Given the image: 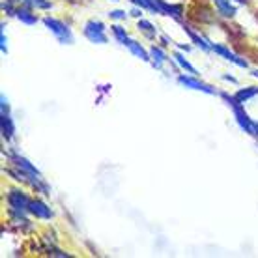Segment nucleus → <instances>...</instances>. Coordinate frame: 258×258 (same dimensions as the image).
I'll return each mask as SVG.
<instances>
[{
	"label": "nucleus",
	"mask_w": 258,
	"mask_h": 258,
	"mask_svg": "<svg viewBox=\"0 0 258 258\" xmlns=\"http://www.w3.org/2000/svg\"><path fill=\"white\" fill-rule=\"evenodd\" d=\"M109 17L112 21H123L127 17V13L123 12V10H112V12H109Z\"/></svg>",
	"instance_id": "aec40b11"
},
{
	"label": "nucleus",
	"mask_w": 258,
	"mask_h": 258,
	"mask_svg": "<svg viewBox=\"0 0 258 258\" xmlns=\"http://www.w3.org/2000/svg\"><path fill=\"white\" fill-rule=\"evenodd\" d=\"M129 15H133V17H137V19H141L142 17V8H133V10H131V12H129Z\"/></svg>",
	"instance_id": "4be33fe9"
},
{
	"label": "nucleus",
	"mask_w": 258,
	"mask_h": 258,
	"mask_svg": "<svg viewBox=\"0 0 258 258\" xmlns=\"http://www.w3.org/2000/svg\"><path fill=\"white\" fill-rule=\"evenodd\" d=\"M43 25L49 28V32L54 34V38L58 39L62 45H71V43H73L71 28L66 25L64 21L54 19V17H43Z\"/></svg>",
	"instance_id": "7ed1b4c3"
},
{
	"label": "nucleus",
	"mask_w": 258,
	"mask_h": 258,
	"mask_svg": "<svg viewBox=\"0 0 258 258\" xmlns=\"http://www.w3.org/2000/svg\"><path fill=\"white\" fill-rule=\"evenodd\" d=\"M30 200L28 195L23 193L21 189H12L6 197L8 208H10V213H17V215H25L28 213V206H30Z\"/></svg>",
	"instance_id": "39448f33"
},
{
	"label": "nucleus",
	"mask_w": 258,
	"mask_h": 258,
	"mask_svg": "<svg viewBox=\"0 0 258 258\" xmlns=\"http://www.w3.org/2000/svg\"><path fill=\"white\" fill-rule=\"evenodd\" d=\"M252 75H254V77H258V70H252Z\"/></svg>",
	"instance_id": "393cba45"
},
{
	"label": "nucleus",
	"mask_w": 258,
	"mask_h": 258,
	"mask_svg": "<svg viewBox=\"0 0 258 258\" xmlns=\"http://www.w3.org/2000/svg\"><path fill=\"white\" fill-rule=\"evenodd\" d=\"M112 2H118V0H112Z\"/></svg>",
	"instance_id": "a878e982"
},
{
	"label": "nucleus",
	"mask_w": 258,
	"mask_h": 258,
	"mask_svg": "<svg viewBox=\"0 0 258 258\" xmlns=\"http://www.w3.org/2000/svg\"><path fill=\"white\" fill-rule=\"evenodd\" d=\"M157 8H159V13L170 15V17H174V19H178V21L183 17V8H181L180 4H168L165 0H157Z\"/></svg>",
	"instance_id": "1a4fd4ad"
},
{
	"label": "nucleus",
	"mask_w": 258,
	"mask_h": 258,
	"mask_svg": "<svg viewBox=\"0 0 258 258\" xmlns=\"http://www.w3.org/2000/svg\"><path fill=\"white\" fill-rule=\"evenodd\" d=\"M210 45H212V52H215V54L221 56V58H225L226 62H232V64H236L238 68H243V70L249 68V62H247L245 58H239L238 54H234L228 47L219 45V43H212V41H210Z\"/></svg>",
	"instance_id": "0eeeda50"
},
{
	"label": "nucleus",
	"mask_w": 258,
	"mask_h": 258,
	"mask_svg": "<svg viewBox=\"0 0 258 258\" xmlns=\"http://www.w3.org/2000/svg\"><path fill=\"white\" fill-rule=\"evenodd\" d=\"M105 30H107V26L101 23L99 19H90L86 25H84V38L88 39L90 43H97V45H105L107 41H109V38H107V34H105Z\"/></svg>",
	"instance_id": "20e7f679"
},
{
	"label": "nucleus",
	"mask_w": 258,
	"mask_h": 258,
	"mask_svg": "<svg viewBox=\"0 0 258 258\" xmlns=\"http://www.w3.org/2000/svg\"><path fill=\"white\" fill-rule=\"evenodd\" d=\"M110 28H112V34H114V38L118 39V43H122V45H123V43L129 39L127 32H125V28H122L120 25H112Z\"/></svg>",
	"instance_id": "6ab92c4d"
},
{
	"label": "nucleus",
	"mask_w": 258,
	"mask_h": 258,
	"mask_svg": "<svg viewBox=\"0 0 258 258\" xmlns=\"http://www.w3.org/2000/svg\"><path fill=\"white\" fill-rule=\"evenodd\" d=\"M234 96H236V99H238L239 103H247L249 99L258 96V86H247V88H241V90H238Z\"/></svg>",
	"instance_id": "2eb2a0df"
},
{
	"label": "nucleus",
	"mask_w": 258,
	"mask_h": 258,
	"mask_svg": "<svg viewBox=\"0 0 258 258\" xmlns=\"http://www.w3.org/2000/svg\"><path fill=\"white\" fill-rule=\"evenodd\" d=\"M21 4L32 8V10H51L52 8L51 0H21Z\"/></svg>",
	"instance_id": "f3484780"
},
{
	"label": "nucleus",
	"mask_w": 258,
	"mask_h": 258,
	"mask_svg": "<svg viewBox=\"0 0 258 258\" xmlns=\"http://www.w3.org/2000/svg\"><path fill=\"white\" fill-rule=\"evenodd\" d=\"M172 58L176 60V64L180 66L181 70H183V71H187L189 75H195V77L199 75V71H197V68H195V66L189 64L187 60H185V56H183L181 52H174V54H172Z\"/></svg>",
	"instance_id": "dca6fc26"
},
{
	"label": "nucleus",
	"mask_w": 258,
	"mask_h": 258,
	"mask_svg": "<svg viewBox=\"0 0 258 258\" xmlns=\"http://www.w3.org/2000/svg\"><path fill=\"white\" fill-rule=\"evenodd\" d=\"M137 28L141 30V32H144L146 36H148L150 39L155 38V34H157V30H155V26L150 23V21L146 19H139V23H137Z\"/></svg>",
	"instance_id": "a211bd4d"
},
{
	"label": "nucleus",
	"mask_w": 258,
	"mask_h": 258,
	"mask_svg": "<svg viewBox=\"0 0 258 258\" xmlns=\"http://www.w3.org/2000/svg\"><path fill=\"white\" fill-rule=\"evenodd\" d=\"M0 133H2V139L8 142L12 141L13 135H15L12 109H10V103H8L6 96H0Z\"/></svg>",
	"instance_id": "f03ea898"
},
{
	"label": "nucleus",
	"mask_w": 258,
	"mask_h": 258,
	"mask_svg": "<svg viewBox=\"0 0 258 258\" xmlns=\"http://www.w3.org/2000/svg\"><path fill=\"white\" fill-rule=\"evenodd\" d=\"M150 64L154 66L155 70H161L163 64L165 62H168V56L165 54V51H163L161 47H150Z\"/></svg>",
	"instance_id": "ddd939ff"
},
{
	"label": "nucleus",
	"mask_w": 258,
	"mask_h": 258,
	"mask_svg": "<svg viewBox=\"0 0 258 258\" xmlns=\"http://www.w3.org/2000/svg\"><path fill=\"white\" fill-rule=\"evenodd\" d=\"M185 34H187L189 38H191V41H193L195 45L199 47L200 51H204V52H212V45H210V39L202 38V36H199V34L195 32V30H191L189 26H185Z\"/></svg>",
	"instance_id": "4468645a"
},
{
	"label": "nucleus",
	"mask_w": 258,
	"mask_h": 258,
	"mask_svg": "<svg viewBox=\"0 0 258 258\" xmlns=\"http://www.w3.org/2000/svg\"><path fill=\"white\" fill-rule=\"evenodd\" d=\"M178 83H180L181 86L189 88V90L204 92V94H210V96L219 94L215 88H212V86H210V84H206V83H202V81H200V79H197L195 75H180V77H178Z\"/></svg>",
	"instance_id": "423d86ee"
},
{
	"label": "nucleus",
	"mask_w": 258,
	"mask_h": 258,
	"mask_svg": "<svg viewBox=\"0 0 258 258\" xmlns=\"http://www.w3.org/2000/svg\"><path fill=\"white\" fill-rule=\"evenodd\" d=\"M0 49H2V54H8V39L4 36V30L0 32Z\"/></svg>",
	"instance_id": "412c9836"
},
{
	"label": "nucleus",
	"mask_w": 258,
	"mask_h": 258,
	"mask_svg": "<svg viewBox=\"0 0 258 258\" xmlns=\"http://www.w3.org/2000/svg\"><path fill=\"white\" fill-rule=\"evenodd\" d=\"M236 2H239V4H247L249 0H236Z\"/></svg>",
	"instance_id": "b1692460"
},
{
	"label": "nucleus",
	"mask_w": 258,
	"mask_h": 258,
	"mask_svg": "<svg viewBox=\"0 0 258 258\" xmlns=\"http://www.w3.org/2000/svg\"><path fill=\"white\" fill-rule=\"evenodd\" d=\"M28 213H32L36 219H51V217H52V210L47 206L43 200H39V199H32V200H30Z\"/></svg>",
	"instance_id": "6e6552de"
},
{
	"label": "nucleus",
	"mask_w": 258,
	"mask_h": 258,
	"mask_svg": "<svg viewBox=\"0 0 258 258\" xmlns=\"http://www.w3.org/2000/svg\"><path fill=\"white\" fill-rule=\"evenodd\" d=\"M223 79H225V81H230V83H234V84H238V79L232 77V75H223Z\"/></svg>",
	"instance_id": "5701e85b"
},
{
	"label": "nucleus",
	"mask_w": 258,
	"mask_h": 258,
	"mask_svg": "<svg viewBox=\"0 0 258 258\" xmlns=\"http://www.w3.org/2000/svg\"><path fill=\"white\" fill-rule=\"evenodd\" d=\"M15 17H17L21 23H25V25H28V26H34L39 21L38 15L32 12V8H28V6H19V8H17Z\"/></svg>",
	"instance_id": "f8f14e48"
},
{
	"label": "nucleus",
	"mask_w": 258,
	"mask_h": 258,
	"mask_svg": "<svg viewBox=\"0 0 258 258\" xmlns=\"http://www.w3.org/2000/svg\"><path fill=\"white\" fill-rule=\"evenodd\" d=\"M123 45L127 47L129 51H131V54H133V56H137L139 60H142V62H150V52L146 51V49H144L139 41H135V39L129 38Z\"/></svg>",
	"instance_id": "9b49d317"
},
{
	"label": "nucleus",
	"mask_w": 258,
	"mask_h": 258,
	"mask_svg": "<svg viewBox=\"0 0 258 258\" xmlns=\"http://www.w3.org/2000/svg\"><path fill=\"white\" fill-rule=\"evenodd\" d=\"M215 8H217V13H219L221 17H225V19H232L234 15L238 13L236 6H234L230 0H212Z\"/></svg>",
	"instance_id": "9d476101"
},
{
	"label": "nucleus",
	"mask_w": 258,
	"mask_h": 258,
	"mask_svg": "<svg viewBox=\"0 0 258 258\" xmlns=\"http://www.w3.org/2000/svg\"><path fill=\"white\" fill-rule=\"evenodd\" d=\"M219 96L223 97L226 101V105L232 109L234 118H236V123L239 125V129L249 133V135H254V122H252L251 116L245 112L243 103H239L238 99H236V96H230V94H226V92H219Z\"/></svg>",
	"instance_id": "f257e3e1"
}]
</instances>
